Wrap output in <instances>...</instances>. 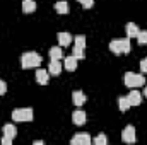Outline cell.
Instances as JSON below:
<instances>
[{
    "label": "cell",
    "instance_id": "7",
    "mask_svg": "<svg viewBox=\"0 0 147 145\" xmlns=\"http://www.w3.org/2000/svg\"><path fill=\"white\" fill-rule=\"evenodd\" d=\"M72 121H74V125L82 126V125L87 121V114H86L82 109H77V111H74L72 113Z\"/></svg>",
    "mask_w": 147,
    "mask_h": 145
},
{
    "label": "cell",
    "instance_id": "1",
    "mask_svg": "<svg viewBox=\"0 0 147 145\" xmlns=\"http://www.w3.org/2000/svg\"><path fill=\"white\" fill-rule=\"evenodd\" d=\"M130 38H123V39H113L110 43V50L115 55H121V53H130Z\"/></svg>",
    "mask_w": 147,
    "mask_h": 145
},
{
    "label": "cell",
    "instance_id": "8",
    "mask_svg": "<svg viewBox=\"0 0 147 145\" xmlns=\"http://www.w3.org/2000/svg\"><path fill=\"white\" fill-rule=\"evenodd\" d=\"M127 99H128L130 106H139V104L142 103V94H140L139 91H130L128 96H127Z\"/></svg>",
    "mask_w": 147,
    "mask_h": 145
},
{
    "label": "cell",
    "instance_id": "4",
    "mask_svg": "<svg viewBox=\"0 0 147 145\" xmlns=\"http://www.w3.org/2000/svg\"><path fill=\"white\" fill-rule=\"evenodd\" d=\"M12 119L24 123V121H33L34 119V113L31 108H21V109H14L12 111Z\"/></svg>",
    "mask_w": 147,
    "mask_h": 145
},
{
    "label": "cell",
    "instance_id": "17",
    "mask_svg": "<svg viewBox=\"0 0 147 145\" xmlns=\"http://www.w3.org/2000/svg\"><path fill=\"white\" fill-rule=\"evenodd\" d=\"M2 132H3V135H7V137H10V138H14L16 135H17V130H16V126L14 125H3V128H2Z\"/></svg>",
    "mask_w": 147,
    "mask_h": 145
},
{
    "label": "cell",
    "instance_id": "9",
    "mask_svg": "<svg viewBox=\"0 0 147 145\" xmlns=\"http://www.w3.org/2000/svg\"><path fill=\"white\" fill-rule=\"evenodd\" d=\"M36 80H38V84L46 85V84L50 82V72L45 70V68H38L36 70Z\"/></svg>",
    "mask_w": 147,
    "mask_h": 145
},
{
    "label": "cell",
    "instance_id": "16",
    "mask_svg": "<svg viewBox=\"0 0 147 145\" xmlns=\"http://www.w3.org/2000/svg\"><path fill=\"white\" fill-rule=\"evenodd\" d=\"M22 10L26 14H31L36 10V2L34 0H22Z\"/></svg>",
    "mask_w": 147,
    "mask_h": 145
},
{
    "label": "cell",
    "instance_id": "11",
    "mask_svg": "<svg viewBox=\"0 0 147 145\" xmlns=\"http://www.w3.org/2000/svg\"><path fill=\"white\" fill-rule=\"evenodd\" d=\"M63 67H65V70H69V72H74L75 68H77V58L70 55V56H65L63 58Z\"/></svg>",
    "mask_w": 147,
    "mask_h": 145
},
{
    "label": "cell",
    "instance_id": "28",
    "mask_svg": "<svg viewBox=\"0 0 147 145\" xmlns=\"http://www.w3.org/2000/svg\"><path fill=\"white\" fill-rule=\"evenodd\" d=\"M144 96H146V97H147V85H146V87H144Z\"/></svg>",
    "mask_w": 147,
    "mask_h": 145
},
{
    "label": "cell",
    "instance_id": "19",
    "mask_svg": "<svg viewBox=\"0 0 147 145\" xmlns=\"http://www.w3.org/2000/svg\"><path fill=\"white\" fill-rule=\"evenodd\" d=\"M74 46H77V48H86V38L82 36V34H79V36L74 38Z\"/></svg>",
    "mask_w": 147,
    "mask_h": 145
},
{
    "label": "cell",
    "instance_id": "10",
    "mask_svg": "<svg viewBox=\"0 0 147 145\" xmlns=\"http://www.w3.org/2000/svg\"><path fill=\"white\" fill-rule=\"evenodd\" d=\"M57 39H58V44H60V46H69V44L72 43L74 36L70 34V33L62 31V33H58V34H57Z\"/></svg>",
    "mask_w": 147,
    "mask_h": 145
},
{
    "label": "cell",
    "instance_id": "14",
    "mask_svg": "<svg viewBox=\"0 0 147 145\" xmlns=\"http://www.w3.org/2000/svg\"><path fill=\"white\" fill-rule=\"evenodd\" d=\"M125 31H127V36L128 38H137V34L140 33V29H139L137 24H134V22H128L127 28H125Z\"/></svg>",
    "mask_w": 147,
    "mask_h": 145
},
{
    "label": "cell",
    "instance_id": "13",
    "mask_svg": "<svg viewBox=\"0 0 147 145\" xmlns=\"http://www.w3.org/2000/svg\"><path fill=\"white\" fill-rule=\"evenodd\" d=\"M72 101H74V104H75V106H82V104L86 103V94H84L82 91H74Z\"/></svg>",
    "mask_w": 147,
    "mask_h": 145
},
{
    "label": "cell",
    "instance_id": "25",
    "mask_svg": "<svg viewBox=\"0 0 147 145\" xmlns=\"http://www.w3.org/2000/svg\"><path fill=\"white\" fill-rule=\"evenodd\" d=\"M5 92H7V84L3 80H0V96H3Z\"/></svg>",
    "mask_w": 147,
    "mask_h": 145
},
{
    "label": "cell",
    "instance_id": "3",
    "mask_svg": "<svg viewBox=\"0 0 147 145\" xmlns=\"http://www.w3.org/2000/svg\"><path fill=\"white\" fill-rule=\"evenodd\" d=\"M125 85L134 89V87H142L146 85V77L142 73H134V72H127L125 73Z\"/></svg>",
    "mask_w": 147,
    "mask_h": 145
},
{
    "label": "cell",
    "instance_id": "12",
    "mask_svg": "<svg viewBox=\"0 0 147 145\" xmlns=\"http://www.w3.org/2000/svg\"><path fill=\"white\" fill-rule=\"evenodd\" d=\"M48 72H50V75H60V72H62L60 60H51L50 65H48Z\"/></svg>",
    "mask_w": 147,
    "mask_h": 145
},
{
    "label": "cell",
    "instance_id": "24",
    "mask_svg": "<svg viewBox=\"0 0 147 145\" xmlns=\"http://www.w3.org/2000/svg\"><path fill=\"white\" fill-rule=\"evenodd\" d=\"M77 2H80L84 9H92V5H94V0H77Z\"/></svg>",
    "mask_w": 147,
    "mask_h": 145
},
{
    "label": "cell",
    "instance_id": "23",
    "mask_svg": "<svg viewBox=\"0 0 147 145\" xmlns=\"http://www.w3.org/2000/svg\"><path fill=\"white\" fill-rule=\"evenodd\" d=\"M137 41H139V44H147V31H140L137 34Z\"/></svg>",
    "mask_w": 147,
    "mask_h": 145
},
{
    "label": "cell",
    "instance_id": "27",
    "mask_svg": "<svg viewBox=\"0 0 147 145\" xmlns=\"http://www.w3.org/2000/svg\"><path fill=\"white\" fill-rule=\"evenodd\" d=\"M2 144H3V145H10V144H12V138H10V137H7V135H3Z\"/></svg>",
    "mask_w": 147,
    "mask_h": 145
},
{
    "label": "cell",
    "instance_id": "22",
    "mask_svg": "<svg viewBox=\"0 0 147 145\" xmlns=\"http://www.w3.org/2000/svg\"><path fill=\"white\" fill-rule=\"evenodd\" d=\"M72 55L77 58V60H82L86 55H84V50L82 48H77V46H74V50H72Z\"/></svg>",
    "mask_w": 147,
    "mask_h": 145
},
{
    "label": "cell",
    "instance_id": "18",
    "mask_svg": "<svg viewBox=\"0 0 147 145\" xmlns=\"http://www.w3.org/2000/svg\"><path fill=\"white\" fill-rule=\"evenodd\" d=\"M55 10H57L58 14H69V3H67L65 0L57 2V3H55Z\"/></svg>",
    "mask_w": 147,
    "mask_h": 145
},
{
    "label": "cell",
    "instance_id": "15",
    "mask_svg": "<svg viewBox=\"0 0 147 145\" xmlns=\"http://www.w3.org/2000/svg\"><path fill=\"white\" fill-rule=\"evenodd\" d=\"M50 58L51 60H62L63 58V50H60V46L50 48Z\"/></svg>",
    "mask_w": 147,
    "mask_h": 145
},
{
    "label": "cell",
    "instance_id": "20",
    "mask_svg": "<svg viewBox=\"0 0 147 145\" xmlns=\"http://www.w3.org/2000/svg\"><path fill=\"white\" fill-rule=\"evenodd\" d=\"M92 144H94V145H106V144H108V137L101 133V135H98V137H94V138H92Z\"/></svg>",
    "mask_w": 147,
    "mask_h": 145
},
{
    "label": "cell",
    "instance_id": "2",
    "mask_svg": "<svg viewBox=\"0 0 147 145\" xmlns=\"http://www.w3.org/2000/svg\"><path fill=\"white\" fill-rule=\"evenodd\" d=\"M41 63V55L36 51H28L21 56V65L22 68H33V67H39Z\"/></svg>",
    "mask_w": 147,
    "mask_h": 145
},
{
    "label": "cell",
    "instance_id": "26",
    "mask_svg": "<svg viewBox=\"0 0 147 145\" xmlns=\"http://www.w3.org/2000/svg\"><path fill=\"white\" fill-rule=\"evenodd\" d=\"M140 70H142V73H147V58L140 62Z\"/></svg>",
    "mask_w": 147,
    "mask_h": 145
},
{
    "label": "cell",
    "instance_id": "5",
    "mask_svg": "<svg viewBox=\"0 0 147 145\" xmlns=\"http://www.w3.org/2000/svg\"><path fill=\"white\" fill-rule=\"evenodd\" d=\"M121 140H123L125 144H134V142L137 140L135 128H134L132 125H128V126H125V128H123V132H121Z\"/></svg>",
    "mask_w": 147,
    "mask_h": 145
},
{
    "label": "cell",
    "instance_id": "21",
    "mask_svg": "<svg viewBox=\"0 0 147 145\" xmlns=\"http://www.w3.org/2000/svg\"><path fill=\"white\" fill-rule=\"evenodd\" d=\"M118 108H120V111H127V109L130 108L128 99H127V97H120V99H118Z\"/></svg>",
    "mask_w": 147,
    "mask_h": 145
},
{
    "label": "cell",
    "instance_id": "6",
    "mask_svg": "<svg viewBox=\"0 0 147 145\" xmlns=\"http://www.w3.org/2000/svg\"><path fill=\"white\" fill-rule=\"evenodd\" d=\"M91 142H92V138L87 133H77L75 137H72V140H70L72 145H89Z\"/></svg>",
    "mask_w": 147,
    "mask_h": 145
}]
</instances>
